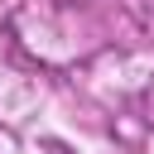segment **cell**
I'll return each mask as SVG.
<instances>
[{
	"mask_svg": "<svg viewBox=\"0 0 154 154\" xmlns=\"http://www.w3.org/2000/svg\"><path fill=\"white\" fill-rule=\"evenodd\" d=\"M48 154H63V149H48Z\"/></svg>",
	"mask_w": 154,
	"mask_h": 154,
	"instance_id": "obj_1",
	"label": "cell"
}]
</instances>
